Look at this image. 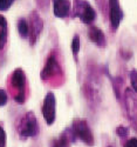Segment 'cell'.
<instances>
[{"label":"cell","instance_id":"cell-1","mask_svg":"<svg viewBox=\"0 0 137 147\" xmlns=\"http://www.w3.org/2000/svg\"><path fill=\"white\" fill-rule=\"evenodd\" d=\"M40 127L35 114L33 112H27L20 119L18 125V134L21 140H27L28 138L36 137L39 134Z\"/></svg>","mask_w":137,"mask_h":147},{"label":"cell","instance_id":"cell-2","mask_svg":"<svg viewBox=\"0 0 137 147\" xmlns=\"http://www.w3.org/2000/svg\"><path fill=\"white\" fill-rule=\"evenodd\" d=\"M72 17H78L82 22L90 25L96 19V12L93 8V6L86 0H74L72 7Z\"/></svg>","mask_w":137,"mask_h":147},{"label":"cell","instance_id":"cell-3","mask_svg":"<svg viewBox=\"0 0 137 147\" xmlns=\"http://www.w3.org/2000/svg\"><path fill=\"white\" fill-rule=\"evenodd\" d=\"M70 127L74 134H75L76 139L81 140L82 142H84L88 146H94L95 139L93 136V132L84 119H74Z\"/></svg>","mask_w":137,"mask_h":147},{"label":"cell","instance_id":"cell-4","mask_svg":"<svg viewBox=\"0 0 137 147\" xmlns=\"http://www.w3.org/2000/svg\"><path fill=\"white\" fill-rule=\"evenodd\" d=\"M11 85L17 90V94H14V100L18 104H23L26 100V94H25L26 76L21 68H17L13 71L11 76Z\"/></svg>","mask_w":137,"mask_h":147},{"label":"cell","instance_id":"cell-5","mask_svg":"<svg viewBox=\"0 0 137 147\" xmlns=\"http://www.w3.org/2000/svg\"><path fill=\"white\" fill-rule=\"evenodd\" d=\"M41 113L48 126L53 125L56 118V98L53 92H48L41 106Z\"/></svg>","mask_w":137,"mask_h":147},{"label":"cell","instance_id":"cell-6","mask_svg":"<svg viewBox=\"0 0 137 147\" xmlns=\"http://www.w3.org/2000/svg\"><path fill=\"white\" fill-rule=\"evenodd\" d=\"M28 26H29V36H28L29 44L31 46H34L43 30V21L36 11H32L29 13Z\"/></svg>","mask_w":137,"mask_h":147},{"label":"cell","instance_id":"cell-7","mask_svg":"<svg viewBox=\"0 0 137 147\" xmlns=\"http://www.w3.org/2000/svg\"><path fill=\"white\" fill-rule=\"evenodd\" d=\"M109 8H110V24L114 31L120 27V24L123 19V11L121 8L118 0H109Z\"/></svg>","mask_w":137,"mask_h":147},{"label":"cell","instance_id":"cell-8","mask_svg":"<svg viewBox=\"0 0 137 147\" xmlns=\"http://www.w3.org/2000/svg\"><path fill=\"white\" fill-rule=\"evenodd\" d=\"M60 72V66L56 61V58L54 57V54H51L48 57L46 65L42 68V71L40 72V78L42 81H47L48 79H51L55 73Z\"/></svg>","mask_w":137,"mask_h":147},{"label":"cell","instance_id":"cell-9","mask_svg":"<svg viewBox=\"0 0 137 147\" xmlns=\"http://www.w3.org/2000/svg\"><path fill=\"white\" fill-rule=\"evenodd\" d=\"M75 140L78 139L72 127H68L60 134L59 138L52 140L51 147H70V142H75Z\"/></svg>","mask_w":137,"mask_h":147},{"label":"cell","instance_id":"cell-10","mask_svg":"<svg viewBox=\"0 0 137 147\" xmlns=\"http://www.w3.org/2000/svg\"><path fill=\"white\" fill-rule=\"evenodd\" d=\"M72 4L69 0H53V13L56 18L65 19L70 13Z\"/></svg>","mask_w":137,"mask_h":147},{"label":"cell","instance_id":"cell-11","mask_svg":"<svg viewBox=\"0 0 137 147\" xmlns=\"http://www.w3.org/2000/svg\"><path fill=\"white\" fill-rule=\"evenodd\" d=\"M87 34H88L89 40L92 42H94L97 47H106L107 39H106V35L102 30H100L96 26H90L88 28V31H87Z\"/></svg>","mask_w":137,"mask_h":147},{"label":"cell","instance_id":"cell-12","mask_svg":"<svg viewBox=\"0 0 137 147\" xmlns=\"http://www.w3.org/2000/svg\"><path fill=\"white\" fill-rule=\"evenodd\" d=\"M7 42V20L0 14V51L4 50Z\"/></svg>","mask_w":137,"mask_h":147},{"label":"cell","instance_id":"cell-13","mask_svg":"<svg viewBox=\"0 0 137 147\" xmlns=\"http://www.w3.org/2000/svg\"><path fill=\"white\" fill-rule=\"evenodd\" d=\"M18 32L21 38H28L29 36V26H28V21L26 19H19Z\"/></svg>","mask_w":137,"mask_h":147},{"label":"cell","instance_id":"cell-14","mask_svg":"<svg viewBox=\"0 0 137 147\" xmlns=\"http://www.w3.org/2000/svg\"><path fill=\"white\" fill-rule=\"evenodd\" d=\"M72 52H73V55L75 58V60L78 61V55H79V52L81 50V41H80V36L78 34L74 35V38L72 40Z\"/></svg>","mask_w":137,"mask_h":147},{"label":"cell","instance_id":"cell-15","mask_svg":"<svg viewBox=\"0 0 137 147\" xmlns=\"http://www.w3.org/2000/svg\"><path fill=\"white\" fill-rule=\"evenodd\" d=\"M130 84H131V87L134 90L135 93H137V69H131L130 71Z\"/></svg>","mask_w":137,"mask_h":147},{"label":"cell","instance_id":"cell-16","mask_svg":"<svg viewBox=\"0 0 137 147\" xmlns=\"http://www.w3.org/2000/svg\"><path fill=\"white\" fill-rule=\"evenodd\" d=\"M116 134H117V137H120L121 139H126L129 136V128L126 127V126H118L116 128Z\"/></svg>","mask_w":137,"mask_h":147},{"label":"cell","instance_id":"cell-17","mask_svg":"<svg viewBox=\"0 0 137 147\" xmlns=\"http://www.w3.org/2000/svg\"><path fill=\"white\" fill-rule=\"evenodd\" d=\"M14 0H0V11H7L13 5Z\"/></svg>","mask_w":137,"mask_h":147},{"label":"cell","instance_id":"cell-18","mask_svg":"<svg viewBox=\"0 0 137 147\" xmlns=\"http://www.w3.org/2000/svg\"><path fill=\"white\" fill-rule=\"evenodd\" d=\"M7 145V136L5 129L0 126V147H6Z\"/></svg>","mask_w":137,"mask_h":147},{"label":"cell","instance_id":"cell-19","mask_svg":"<svg viewBox=\"0 0 137 147\" xmlns=\"http://www.w3.org/2000/svg\"><path fill=\"white\" fill-rule=\"evenodd\" d=\"M7 93L3 90V88H0V107H3L7 104Z\"/></svg>","mask_w":137,"mask_h":147},{"label":"cell","instance_id":"cell-20","mask_svg":"<svg viewBox=\"0 0 137 147\" xmlns=\"http://www.w3.org/2000/svg\"><path fill=\"white\" fill-rule=\"evenodd\" d=\"M123 147H137V138H131L128 139L123 144Z\"/></svg>","mask_w":137,"mask_h":147},{"label":"cell","instance_id":"cell-21","mask_svg":"<svg viewBox=\"0 0 137 147\" xmlns=\"http://www.w3.org/2000/svg\"><path fill=\"white\" fill-rule=\"evenodd\" d=\"M48 1L49 0H36V3H38V5L39 6H47V4H48Z\"/></svg>","mask_w":137,"mask_h":147},{"label":"cell","instance_id":"cell-22","mask_svg":"<svg viewBox=\"0 0 137 147\" xmlns=\"http://www.w3.org/2000/svg\"><path fill=\"white\" fill-rule=\"evenodd\" d=\"M109 147H110V146H109Z\"/></svg>","mask_w":137,"mask_h":147}]
</instances>
